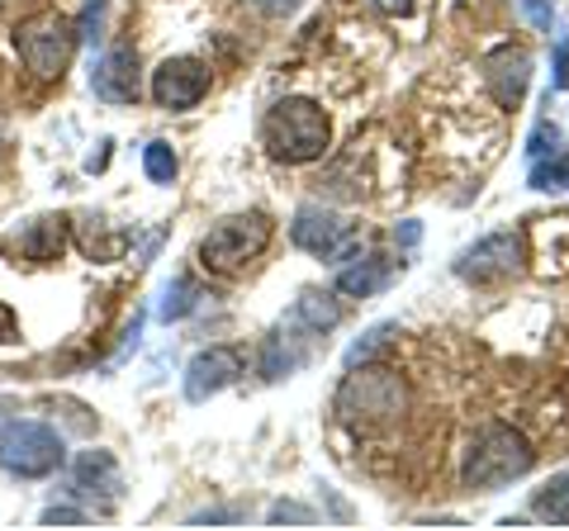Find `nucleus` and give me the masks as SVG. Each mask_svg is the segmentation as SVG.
<instances>
[{"label": "nucleus", "mask_w": 569, "mask_h": 531, "mask_svg": "<svg viewBox=\"0 0 569 531\" xmlns=\"http://www.w3.org/2000/svg\"><path fill=\"white\" fill-rule=\"evenodd\" d=\"M332 409L351 432H385V428H395L408 409V384L389 365L361 361V365H351V375L337 389Z\"/></svg>", "instance_id": "nucleus-1"}, {"label": "nucleus", "mask_w": 569, "mask_h": 531, "mask_svg": "<svg viewBox=\"0 0 569 531\" xmlns=\"http://www.w3.org/2000/svg\"><path fill=\"white\" fill-rule=\"evenodd\" d=\"M342 304H337V294H323V290H305L295 299V318L305 323V332H313V338H323V332H332L337 323H342Z\"/></svg>", "instance_id": "nucleus-16"}, {"label": "nucleus", "mask_w": 569, "mask_h": 531, "mask_svg": "<svg viewBox=\"0 0 569 531\" xmlns=\"http://www.w3.org/2000/svg\"><path fill=\"white\" fill-rule=\"evenodd\" d=\"M418 238H422V228H418V223H403V228H399V242H403V247H413Z\"/></svg>", "instance_id": "nucleus-30"}, {"label": "nucleus", "mask_w": 569, "mask_h": 531, "mask_svg": "<svg viewBox=\"0 0 569 531\" xmlns=\"http://www.w3.org/2000/svg\"><path fill=\"white\" fill-rule=\"evenodd\" d=\"M485 86L498 110H518V104L527 100V86H531V52L527 48H493L485 58Z\"/></svg>", "instance_id": "nucleus-11"}, {"label": "nucleus", "mask_w": 569, "mask_h": 531, "mask_svg": "<svg viewBox=\"0 0 569 531\" xmlns=\"http://www.w3.org/2000/svg\"><path fill=\"white\" fill-rule=\"evenodd\" d=\"M395 332H399V323H380V328H370V332H366V342H356V347L347 351V370H351V365H361V361H376V351H380L389 338H395Z\"/></svg>", "instance_id": "nucleus-21"}, {"label": "nucleus", "mask_w": 569, "mask_h": 531, "mask_svg": "<svg viewBox=\"0 0 569 531\" xmlns=\"http://www.w3.org/2000/svg\"><path fill=\"white\" fill-rule=\"evenodd\" d=\"M522 266H527L522 233H489V238H479L475 247H466V252L451 261V271L460 280H470V285H498V280L522 275Z\"/></svg>", "instance_id": "nucleus-7"}, {"label": "nucleus", "mask_w": 569, "mask_h": 531, "mask_svg": "<svg viewBox=\"0 0 569 531\" xmlns=\"http://www.w3.org/2000/svg\"><path fill=\"white\" fill-rule=\"evenodd\" d=\"M14 52L39 81H62L77 52V24L62 10H39L29 20L14 24Z\"/></svg>", "instance_id": "nucleus-5"}, {"label": "nucleus", "mask_w": 569, "mask_h": 531, "mask_svg": "<svg viewBox=\"0 0 569 531\" xmlns=\"http://www.w3.org/2000/svg\"><path fill=\"white\" fill-rule=\"evenodd\" d=\"M252 6L261 14H290V10H299V0H252Z\"/></svg>", "instance_id": "nucleus-28"}, {"label": "nucleus", "mask_w": 569, "mask_h": 531, "mask_svg": "<svg viewBox=\"0 0 569 531\" xmlns=\"http://www.w3.org/2000/svg\"><path fill=\"white\" fill-rule=\"evenodd\" d=\"M550 86H556V91H569V33L556 39V77H550Z\"/></svg>", "instance_id": "nucleus-24"}, {"label": "nucleus", "mask_w": 569, "mask_h": 531, "mask_svg": "<svg viewBox=\"0 0 569 531\" xmlns=\"http://www.w3.org/2000/svg\"><path fill=\"white\" fill-rule=\"evenodd\" d=\"M537 465V451H531V441L508 428V422H489V428H479L466 447V465H460V484L470 493H493L512 480H522Z\"/></svg>", "instance_id": "nucleus-2"}, {"label": "nucleus", "mask_w": 569, "mask_h": 531, "mask_svg": "<svg viewBox=\"0 0 569 531\" xmlns=\"http://www.w3.org/2000/svg\"><path fill=\"white\" fill-rule=\"evenodd\" d=\"M518 6H522V14H527V20L537 24L541 33L556 29V0H518Z\"/></svg>", "instance_id": "nucleus-23"}, {"label": "nucleus", "mask_w": 569, "mask_h": 531, "mask_svg": "<svg viewBox=\"0 0 569 531\" xmlns=\"http://www.w3.org/2000/svg\"><path fill=\"white\" fill-rule=\"evenodd\" d=\"M86 512L81 508H48L43 512V527H81Z\"/></svg>", "instance_id": "nucleus-27"}, {"label": "nucleus", "mask_w": 569, "mask_h": 531, "mask_svg": "<svg viewBox=\"0 0 569 531\" xmlns=\"http://www.w3.org/2000/svg\"><path fill=\"white\" fill-rule=\"evenodd\" d=\"M370 6H376L380 14H408L413 10V0H370Z\"/></svg>", "instance_id": "nucleus-29"}, {"label": "nucleus", "mask_w": 569, "mask_h": 531, "mask_svg": "<svg viewBox=\"0 0 569 531\" xmlns=\"http://www.w3.org/2000/svg\"><path fill=\"white\" fill-rule=\"evenodd\" d=\"M209 96V67L200 58H167L152 72V100L162 110H194Z\"/></svg>", "instance_id": "nucleus-9"}, {"label": "nucleus", "mask_w": 569, "mask_h": 531, "mask_svg": "<svg viewBox=\"0 0 569 531\" xmlns=\"http://www.w3.org/2000/svg\"><path fill=\"white\" fill-rule=\"evenodd\" d=\"M194 304H200V290H194V280H171L167 299H162V318H167V323H176V318H186Z\"/></svg>", "instance_id": "nucleus-20"}, {"label": "nucleus", "mask_w": 569, "mask_h": 531, "mask_svg": "<svg viewBox=\"0 0 569 531\" xmlns=\"http://www.w3.org/2000/svg\"><path fill=\"white\" fill-rule=\"evenodd\" d=\"M142 171H148V181L171 186L181 167H176V152H171L167 143H148V148H142Z\"/></svg>", "instance_id": "nucleus-19"}, {"label": "nucleus", "mask_w": 569, "mask_h": 531, "mask_svg": "<svg viewBox=\"0 0 569 531\" xmlns=\"http://www.w3.org/2000/svg\"><path fill=\"white\" fill-rule=\"evenodd\" d=\"M261 138H266V152L276 157L284 167H305V162H318L332 143V119L318 100H305V96H290L280 100L271 114L261 123Z\"/></svg>", "instance_id": "nucleus-3"}, {"label": "nucleus", "mask_w": 569, "mask_h": 531, "mask_svg": "<svg viewBox=\"0 0 569 531\" xmlns=\"http://www.w3.org/2000/svg\"><path fill=\"white\" fill-rule=\"evenodd\" d=\"M242 375H247V361H242L238 347H209L186 365V399L204 403V399L219 394V389L238 384Z\"/></svg>", "instance_id": "nucleus-12"}, {"label": "nucleus", "mask_w": 569, "mask_h": 531, "mask_svg": "<svg viewBox=\"0 0 569 531\" xmlns=\"http://www.w3.org/2000/svg\"><path fill=\"white\" fill-rule=\"evenodd\" d=\"M20 342V318H14V309L0 299V347H14Z\"/></svg>", "instance_id": "nucleus-25"}, {"label": "nucleus", "mask_w": 569, "mask_h": 531, "mask_svg": "<svg viewBox=\"0 0 569 531\" xmlns=\"http://www.w3.org/2000/svg\"><path fill=\"white\" fill-rule=\"evenodd\" d=\"M10 257H20V261H33V266H48V261H58L67 252V219L62 214H43V219H29L20 233H14L10 242Z\"/></svg>", "instance_id": "nucleus-14"}, {"label": "nucleus", "mask_w": 569, "mask_h": 531, "mask_svg": "<svg viewBox=\"0 0 569 531\" xmlns=\"http://www.w3.org/2000/svg\"><path fill=\"white\" fill-rule=\"evenodd\" d=\"M290 238H295L299 252H309L318 261H332V266L356 252V228L342 214L323 209V204H305V209H299L295 223H290Z\"/></svg>", "instance_id": "nucleus-8"}, {"label": "nucleus", "mask_w": 569, "mask_h": 531, "mask_svg": "<svg viewBox=\"0 0 569 531\" xmlns=\"http://www.w3.org/2000/svg\"><path fill=\"white\" fill-rule=\"evenodd\" d=\"M531 512H537L541 522H550V527H569V470L556 474V480L531 499Z\"/></svg>", "instance_id": "nucleus-17"}, {"label": "nucleus", "mask_w": 569, "mask_h": 531, "mask_svg": "<svg viewBox=\"0 0 569 531\" xmlns=\"http://www.w3.org/2000/svg\"><path fill=\"white\" fill-rule=\"evenodd\" d=\"M342 271H337V294H347V299H366V294H376L385 290L389 280H395V266L399 261H389V257H376V252H351L347 261H337Z\"/></svg>", "instance_id": "nucleus-15"}, {"label": "nucleus", "mask_w": 569, "mask_h": 531, "mask_svg": "<svg viewBox=\"0 0 569 531\" xmlns=\"http://www.w3.org/2000/svg\"><path fill=\"white\" fill-rule=\"evenodd\" d=\"M531 190H569V148L560 143L556 152H546L531 162Z\"/></svg>", "instance_id": "nucleus-18"}, {"label": "nucleus", "mask_w": 569, "mask_h": 531, "mask_svg": "<svg viewBox=\"0 0 569 531\" xmlns=\"http://www.w3.org/2000/svg\"><path fill=\"white\" fill-rule=\"evenodd\" d=\"M271 233H276V223H271V214H261V209H252V214H228L200 238L194 261H200L209 275H238L271 247Z\"/></svg>", "instance_id": "nucleus-4"}, {"label": "nucleus", "mask_w": 569, "mask_h": 531, "mask_svg": "<svg viewBox=\"0 0 569 531\" xmlns=\"http://www.w3.org/2000/svg\"><path fill=\"white\" fill-rule=\"evenodd\" d=\"M280 522H305V527H313V512L309 508H295V503H276L271 508V527H280Z\"/></svg>", "instance_id": "nucleus-26"}, {"label": "nucleus", "mask_w": 569, "mask_h": 531, "mask_svg": "<svg viewBox=\"0 0 569 531\" xmlns=\"http://www.w3.org/2000/svg\"><path fill=\"white\" fill-rule=\"evenodd\" d=\"M91 91L104 104H133L142 96L138 81V52L133 48H110L104 58L91 67Z\"/></svg>", "instance_id": "nucleus-13"}, {"label": "nucleus", "mask_w": 569, "mask_h": 531, "mask_svg": "<svg viewBox=\"0 0 569 531\" xmlns=\"http://www.w3.org/2000/svg\"><path fill=\"white\" fill-rule=\"evenodd\" d=\"M62 432L33 418H10L0 422V470L14 480H48L52 470H62Z\"/></svg>", "instance_id": "nucleus-6"}, {"label": "nucleus", "mask_w": 569, "mask_h": 531, "mask_svg": "<svg viewBox=\"0 0 569 531\" xmlns=\"http://www.w3.org/2000/svg\"><path fill=\"white\" fill-rule=\"evenodd\" d=\"M560 143H565V138H560L556 123H537V129H531V138H527V157H531V162H537V157L556 152Z\"/></svg>", "instance_id": "nucleus-22"}, {"label": "nucleus", "mask_w": 569, "mask_h": 531, "mask_svg": "<svg viewBox=\"0 0 569 531\" xmlns=\"http://www.w3.org/2000/svg\"><path fill=\"white\" fill-rule=\"evenodd\" d=\"M71 493L86 503H96L100 512L119 508L123 499V474H119V460L110 451H81L77 465H71Z\"/></svg>", "instance_id": "nucleus-10"}]
</instances>
